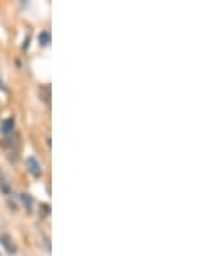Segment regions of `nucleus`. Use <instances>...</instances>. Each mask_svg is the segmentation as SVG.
Instances as JSON below:
<instances>
[{"label": "nucleus", "mask_w": 223, "mask_h": 256, "mask_svg": "<svg viewBox=\"0 0 223 256\" xmlns=\"http://www.w3.org/2000/svg\"><path fill=\"white\" fill-rule=\"evenodd\" d=\"M26 166H28V172L32 173L35 178H40V176H42V164H40V161L36 160L35 156L26 158Z\"/></svg>", "instance_id": "f257e3e1"}, {"label": "nucleus", "mask_w": 223, "mask_h": 256, "mask_svg": "<svg viewBox=\"0 0 223 256\" xmlns=\"http://www.w3.org/2000/svg\"><path fill=\"white\" fill-rule=\"evenodd\" d=\"M14 125H16L14 118H7L6 122L2 123V126H0V132H2L4 135H10L14 132Z\"/></svg>", "instance_id": "f03ea898"}, {"label": "nucleus", "mask_w": 223, "mask_h": 256, "mask_svg": "<svg viewBox=\"0 0 223 256\" xmlns=\"http://www.w3.org/2000/svg\"><path fill=\"white\" fill-rule=\"evenodd\" d=\"M38 94H40V99L44 100L45 104H48V100H50V86L42 85L38 88Z\"/></svg>", "instance_id": "7ed1b4c3"}, {"label": "nucleus", "mask_w": 223, "mask_h": 256, "mask_svg": "<svg viewBox=\"0 0 223 256\" xmlns=\"http://www.w3.org/2000/svg\"><path fill=\"white\" fill-rule=\"evenodd\" d=\"M0 240H2V244L6 246L7 253H10V254L16 253V246H14V242H10L9 237H7V236H2V237H0Z\"/></svg>", "instance_id": "20e7f679"}, {"label": "nucleus", "mask_w": 223, "mask_h": 256, "mask_svg": "<svg viewBox=\"0 0 223 256\" xmlns=\"http://www.w3.org/2000/svg\"><path fill=\"white\" fill-rule=\"evenodd\" d=\"M21 202L24 204V208L28 210V212H32V208H33V199H32V196H30V194H21Z\"/></svg>", "instance_id": "39448f33"}, {"label": "nucleus", "mask_w": 223, "mask_h": 256, "mask_svg": "<svg viewBox=\"0 0 223 256\" xmlns=\"http://www.w3.org/2000/svg\"><path fill=\"white\" fill-rule=\"evenodd\" d=\"M38 42H40V45H48L50 44V33L48 32H42L40 35H38Z\"/></svg>", "instance_id": "423d86ee"}, {"label": "nucleus", "mask_w": 223, "mask_h": 256, "mask_svg": "<svg viewBox=\"0 0 223 256\" xmlns=\"http://www.w3.org/2000/svg\"><path fill=\"white\" fill-rule=\"evenodd\" d=\"M0 190L4 192V194H9L10 192V187H9V182H7L4 176H0Z\"/></svg>", "instance_id": "0eeeda50"}]
</instances>
